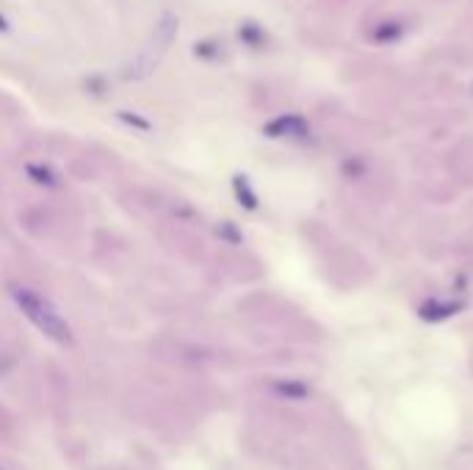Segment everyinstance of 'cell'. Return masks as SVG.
<instances>
[{
  "label": "cell",
  "instance_id": "6",
  "mask_svg": "<svg viewBox=\"0 0 473 470\" xmlns=\"http://www.w3.org/2000/svg\"><path fill=\"white\" fill-rule=\"evenodd\" d=\"M274 393H280L285 399H305L307 384H302V382H274Z\"/></svg>",
  "mask_w": 473,
  "mask_h": 470
},
{
  "label": "cell",
  "instance_id": "5",
  "mask_svg": "<svg viewBox=\"0 0 473 470\" xmlns=\"http://www.w3.org/2000/svg\"><path fill=\"white\" fill-rule=\"evenodd\" d=\"M233 188H235V197L241 200V205L247 208V210H255L258 208V197H255V191L249 188V183H247V178H238L233 180Z\"/></svg>",
  "mask_w": 473,
  "mask_h": 470
},
{
  "label": "cell",
  "instance_id": "3",
  "mask_svg": "<svg viewBox=\"0 0 473 470\" xmlns=\"http://www.w3.org/2000/svg\"><path fill=\"white\" fill-rule=\"evenodd\" d=\"M266 136H271V138H302V136H307V122L296 113H283L266 125Z\"/></svg>",
  "mask_w": 473,
  "mask_h": 470
},
{
  "label": "cell",
  "instance_id": "7",
  "mask_svg": "<svg viewBox=\"0 0 473 470\" xmlns=\"http://www.w3.org/2000/svg\"><path fill=\"white\" fill-rule=\"evenodd\" d=\"M119 119H125L128 125H136V128H141V131H150V122L147 119H138V116H131L128 111H119Z\"/></svg>",
  "mask_w": 473,
  "mask_h": 470
},
{
  "label": "cell",
  "instance_id": "1",
  "mask_svg": "<svg viewBox=\"0 0 473 470\" xmlns=\"http://www.w3.org/2000/svg\"><path fill=\"white\" fill-rule=\"evenodd\" d=\"M9 293L14 299V305L23 310V315L50 340L61 343V346H72L75 335H72V327L67 324V318L56 310V305L45 299L39 291L28 288V285H9Z\"/></svg>",
  "mask_w": 473,
  "mask_h": 470
},
{
  "label": "cell",
  "instance_id": "2",
  "mask_svg": "<svg viewBox=\"0 0 473 470\" xmlns=\"http://www.w3.org/2000/svg\"><path fill=\"white\" fill-rule=\"evenodd\" d=\"M175 34H178V17H175V14H166V17L156 25V34H153V39L147 42V47L138 53V58L128 67L125 78H136V81H138V78H147V75L158 67V61L163 58V53L169 50Z\"/></svg>",
  "mask_w": 473,
  "mask_h": 470
},
{
  "label": "cell",
  "instance_id": "8",
  "mask_svg": "<svg viewBox=\"0 0 473 470\" xmlns=\"http://www.w3.org/2000/svg\"><path fill=\"white\" fill-rule=\"evenodd\" d=\"M213 42H203V45H197L194 47V53H197V56H208V58H210V56H216V50H213Z\"/></svg>",
  "mask_w": 473,
  "mask_h": 470
},
{
  "label": "cell",
  "instance_id": "9",
  "mask_svg": "<svg viewBox=\"0 0 473 470\" xmlns=\"http://www.w3.org/2000/svg\"><path fill=\"white\" fill-rule=\"evenodd\" d=\"M0 31H9V23H6V17L0 14Z\"/></svg>",
  "mask_w": 473,
  "mask_h": 470
},
{
  "label": "cell",
  "instance_id": "4",
  "mask_svg": "<svg viewBox=\"0 0 473 470\" xmlns=\"http://www.w3.org/2000/svg\"><path fill=\"white\" fill-rule=\"evenodd\" d=\"M28 178L34 180L36 185H47V188H56L59 185V175L50 169V166H42V163H28L25 166Z\"/></svg>",
  "mask_w": 473,
  "mask_h": 470
}]
</instances>
